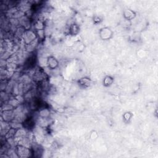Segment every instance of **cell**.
<instances>
[{
	"label": "cell",
	"instance_id": "6da1fadb",
	"mask_svg": "<svg viewBox=\"0 0 158 158\" xmlns=\"http://www.w3.org/2000/svg\"><path fill=\"white\" fill-rule=\"evenodd\" d=\"M2 117H3L5 121L8 122V121H9L11 120H14V119L15 117V114L12 111L6 110V111H4L3 112Z\"/></svg>",
	"mask_w": 158,
	"mask_h": 158
},
{
	"label": "cell",
	"instance_id": "7a4b0ae2",
	"mask_svg": "<svg viewBox=\"0 0 158 158\" xmlns=\"http://www.w3.org/2000/svg\"><path fill=\"white\" fill-rule=\"evenodd\" d=\"M17 154H19V156L20 157H27L28 156L29 153H30L28 148H26L25 146L22 145L20 146H17Z\"/></svg>",
	"mask_w": 158,
	"mask_h": 158
}]
</instances>
